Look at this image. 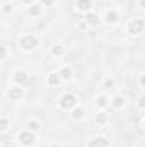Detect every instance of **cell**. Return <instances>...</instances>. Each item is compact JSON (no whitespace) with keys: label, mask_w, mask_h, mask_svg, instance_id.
Returning a JSON list of instances; mask_svg holds the SVG:
<instances>
[{"label":"cell","mask_w":145,"mask_h":147,"mask_svg":"<svg viewBox=\"0 0 145 147\" xmlns=\"http://www.w3.org/2000/svg\"><path fill=\"white\" fill-rule=\"evenodd\" d=\"M97 106H99V108H106V106H108V99H106L104 96H99V98H97Z\"/></svg>","instance_id":"ac0fdd59"},{"label":"cell","mask_w":145,"mask_h":147,"mask_svg":"<svg viewBox=\"0 0 145 147\" xmlns=\"http://www.w3.org/2000/svg\"><path fill=\"white\" fill-rule=\"evenodd\" d=\"M84 115H85V113H84V110H82V108H75V110L72 111L73 120H82V118H84Z\"/></svg>","instance_id":"4fadbf2b"},{"label":"cell","mask_w":145,"mask_h":147,"mask_svg":"<svg viewBox=\"0 0 145 147\" xmlns=\"http://www.w3.org/2000/svg\"><path fill=\"white\" fill-rule=\"evenodd\" d=\"M60 74H50L48 75V84L50 86H58V82H60Z\"/></svg>","instance_id":"30bf717a"},{"label":"cell","mask_w":145,"mask_h":147,"mask_svg":"<svg viewBox=\"0 0 145 147\" xmlns=\"http://www.w3.org/2000/svg\"><path fill=\"white\" fill-rule=\"evenodd\" d=\"M29 14L31 16H39L41 14V5H31L29 7Z\"/></svg>","instance_id":"e0dca14e"},{"label":"cell","mask_w":145,"mask_h":147,"mask_svg":"<svg viewBox=\"0 0 145 147\" xmlns=\"http://www.w3.org/2000/svg\"><path fill=\"white\" fill-rule=\"evenodd\" d=\"M140 82H142V86L145 87V75H142V79H140Z\"/></svg>","instance_id":"484cf974"},{"label":"cell","mask_w":145,"mask_h":147,"mask_svg":"<svg viewBox=\"0 0 145 147\" xmlns=\"http://www.w3.org/2000/svg\"><path fill=\"white\" fill-rule=\"evenodd\" d=\"M108 146H109V142H108V139H104V137H94L89 142V147H108Z\"/></svg>","instance_id":"5b68a950"},{"label":"cell","mask_w":145,"mask_h":147,"mask_svg":"<svg viewBox=\"0 0 145 147\" xmlns=\"http://www.w3.org/2000/svg\"><path fill=\"white\" fill-rule=\"evenodd\" d=\"M10 10H12V7H10V5H5V7H3V12H10Z\"/></svg>","instance_id":"d4e9b609"},{"label":"cell","mask_w":145,"mask_h":147,"mask_svg":"<svg viewBox=\"0 0 145 147\" xmlns=\"http://www.w3.org/2000/svg\"><path fill=\"white\" fill-rule=\"evenodd\" d=\"M145 29V21L144 19H133L130 24H128V33L132 34H138Z\"/></svg>","instance_id":"3957f363"},{"label":"cell","mask_w":145,"mask_h":147,"mask_svg":"<svg viewBox=\"0 0 145 147\" xmlns=\"http://www.w3.org/2000/svg\"><path fill=\"white\" fill-rule=\"evenodd\" d=\"M0 58H2V60H5V58H7V48H5V46H2V48H0Z\"/></svg>","instance_id":"ffe728a7"},{"label":"cell","mask_w":145,"mask_h":147,"mask_svg":"<svg viewBox=\"0 0 145 147\" xmlns=\"http://www.w3.org/2000/svg\"><path fill=\"white\" fill-rule=\"evenodd\" d=\"M108 121V116L104 115V113H99L97 116H96V123H99V125H104Z\"/></svg>","instance_id":"2e32d148"},{"label":"cell","mask_w":145,"mask_h":147,"mask_svg":"<svg viewBox=\"0 0 145 147\" xmlns=\"http://www.w3.org/2000/svg\"><path fill=\"white\" fill-rule=\"evenodd\" d=\"M75 105H77V98L73 94H63L62 99H60V106L63 110H73Z\"/></svg>","instance_id":"6da1fadb"},{"label":"cell","mask_w":145,"mask_h":147,"mask_svg":"<svg viewBox=\"0 0 145 147\" xmlns=\"http://www.w3.org/2000/svg\"><path fill=\"white\" fill-rule=\"evenodd\" d=\"M51 53H53L55 57H60V55H63V53H65V46L56 45V46H53V48H51Z\"/></svg>","instance_id":"7c38bea8"},{"label":"cell","mask_w":145,"mask_h":147,"mask_svg":"<svg viewBox=\"0 0 145 147\" xmlns=\"http://www.w3.org/2000/svg\"><path fill=\"white\" fill-rule=\"evenodd\" d=\"M125 105V99L121 98V96H116V98H113V106L114 108H121Z\"/></svg>","instance_id":"9a60e30c"},{"label":"cell","mask_w":145,"mask_h":147,"mask_svg":"<svg viewBox=\"0 0 145 147\" xmlns=\"http://www.w3.org/2000/svg\"><path fill=\"white\" fill-rule=\"evenodd\" d=\"M60 75H62V79H72V69H68V67H63L62 69V72H60Z\"/></svg>","instance_id":"5bb4252c"},{"label":"cell","mask_w":145,"mask_h":147,"mask_svg":"<svg viewBox=\"0 0 145 147\" xmlns=\"http://www.w3.org/2000/svg\"><path fill=\"white\" fill-rule=\"evenodd\" d=\"M51 147H60V146H56V144H53V146H51Z\"/></svg>","instance_id":"f1b7e54d"},{"label":"cell","mask_w":145,"mask_h":147,"mask_svg":"<svg viewBox=\"0 0 145 147\" xmlns=\"http://www.w3.org/2000/svg\"><path fill=\"white\" fill-rule=\"evenodd\" d=\"M91 7H92V0H77V9H79V10L87 12Z\"/></svg>","instance_id":"52a82bcc"},{"label":"cell","mask_w":145,"mask_h":147,"mask_svg":"<svg viewBox=\"0 0 145 147\" xmlns=\"http://www.w3.org/2000/svg\"><path fill=\"white\" fill-rule=\"evenodd\" d=\"M106 21L111 22V24H114V22L118 21V12H114V10H108V12H106Z\"/></svg>","instance_id":"8fae6325"},{"label":"cell","mask_w":145,"mask_h":147,"mask_svg":"<svg viewBox=\"0 0 145 147\" xmlns=\"http://www.w3.org/2000/svg\"><path fill=\"white\" fill-rule=\"evenodd\" d=\"M53 2H55V0H41V3H43V5H51Z\"/></svg>","instance_id":"603a6c76"},{"label":"cell","mask_w":145,"mask_h":147,"mask_svg":"<svg viewBox=\"0 0 145 147\" xmlns=\"http://www.w3.org/2000/svg\"><path fill=\"white\" fill-rule=\"evenodd\" d=\"M85 19H87V24H91V26H97V24H99V17H97V14L89 12Z\"/></svg>","instance_id":"9c48e42d"},{"label":"cell","mask_w":145,"mask_h":147,"mask_svg":"<svg viewBox=\"0 0 145 147\" xmlns=\"http://www.w3.org/2000/svg\"><path fill=\"white\" fill-rule=\"evenodd\" d=\"M7 98L12 99V101H17V99L22 98V91H21L19 87H10V89L7 91Z\"/></svg>","instance_id":"8992f818"},{"label":"cell","mask_w":145,"mask_h":147,"mask_svg":"<svg viewBox=\"0 0 145 147\" xmlns=\"http://www.w3.org/2000/svg\"><path fill=\"white\" fill-rule=\"evenodd\" d=\"M22 2H24V3H28V5H31V3H33V0H22Z\"/></svg>","instance_id":"4316f807"},{"label":"cell","mask_w":145,"mask_h":147,"mask_svg":"<svg viewBox=\"0 0 145 147\" xmlns=\"http://www.w3.org/2000/svg\"><path fill=\"white\" fill-rule=\"evenodd\" d=\"M28 128H29L31 132H36V130H39V123H38V121H29V123H28Z\"/></svg>","instance_id":"d6986e66"},{"label":"cell","mask_w":145,"mask_h":147,"mask_svg":"<svg viewBox=\"0 0 145 147\" xmlns=\"http://www.w3.org/2000/svg\"><path fill=\"white\" fill-rule=\"evenodd\" d=\"M106 87H113V80H111V79L106 80Z\"/></svg>","instance_id":"cb8c5ba5"},{"label":"cell","mask_w":145,"mask_h":147,"mask_svg":"<svg viewBox=\"0 0 145 147\" xmlns=\"http://www.w3.org/2000/svg\"><path fill=\"white\" fill-rule=\"evenodd\" d=\"M138 106H140V108H145V96H144V98H140V101H138Z\"/></svg>","instance_id":"7402d4cb"},{"label":"cell","mask_w":145,"mask_h":147,"mask_svg":"<svg viewBox=\"0 0 145 147\" xmlns=\"http://www.w3.org/2000/svg\"><path fill=\"white\" fill-rule=\"evenodd\" d=\"M140 5H142V7L145 9V0H140Z\"/></svg>","instance_id":"83f0119b"},{"label":"cell","mask_w":145,"mask_h":147,"mask_svg":"<svg viewBox=\"0 0 145 147\" xmlns=\"http://www.w3.org/2000/svg\"><path fill=\"white\" fill-rule=\"evenodd\" d=\"M19 45L24 48V50H33L38 46V38H34L33 34H28V36H22L19 39Z\"/></svg>","instance_id":"7a4b0ae2"},{"label":"cell","mask_w":145,"mask_h":147,"mask_svg":"<svg viewBox=\"0 0 145 147\" xmlns=\"http://www.w3.org/2000/svg\"><path fill=\"white\" fill-rule=\"evenodd\" d=\"M34 140H36V137H34V134L29 130H26V132H21V135H19V142L22 144V146H33L34 144Z\"/></svg>","instance_id":"277c9868"},{"label":"cell","mask_w":145,"mask_h":147,"mask_svg":"<svg viewBox=\"0 0 145 147\" xmlns=\"http://www.w3.org/2000/svg\"><path fill=\"white\" fill-rule=\"evenodd\" d=\"M0 130H7V118H2V121H0Z\"/></svg>","instance_id":"44dd1931"},{"label":"cell","mask_w":145,"mask_h":147,"mask_svg":"<svg viewBox=\"0 0 145 147\" xmlns=\"http://www.w3.org/2000/svg\"><path fill=\"white\" fill-rule=\"evenodd\" d=\"M14 80H15L17 84H22V82L28 80V74L24 72V70H17V72L14 74Z\"/></svg>","instance_id":"ba28073f"}]
</instances>
